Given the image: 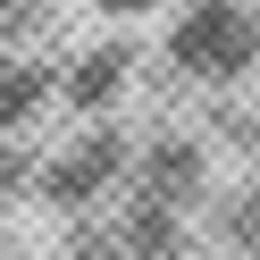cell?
<instances>
[{"label":"cell","mask_w":260,"mask_h":260,"mask_svg":"<svg viewBox=\"0 0 260 260\" xmlns=\"http://www.w3.org/2000/svg\"><path fill=\"white\" fill-rule=\"evenodd\" d=\"M168 68L193 84H235L260 68V17L243 0H193L168 25Z\"/></svg>","instance_id":"1"},{"label":"cell","mask_w":260,"mask_h":260,"mask_svg":"<svg viewBox=\"0 0 260 260\" xmlns=\"http://www.w3.org/2000/svg\"><path fill=\"white\" fill-rule=\"evenodd\" d=\"M109 25H135V17H151V9H168V0H92Z\"/></svg>","instance_id":"2"}]
</instances>
